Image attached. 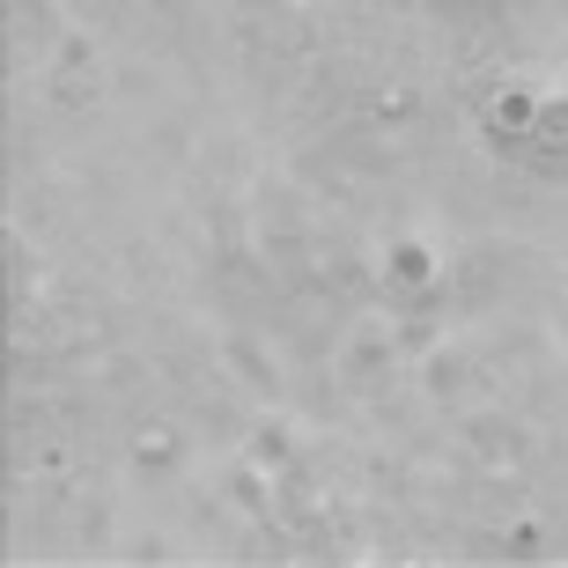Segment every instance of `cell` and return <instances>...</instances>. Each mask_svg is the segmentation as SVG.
<instances>
[{"instance_id":"2","label":"cell","mask_w":568,"mask_h":568,"mask_svg":"<svg viewBox=\"0 0 568 568\" xmlns=\"http://www.w3.org/2000/svg\"><path fill=\"white\" fill-rule=\"evenodd\" d=\"M392 281H399L406 295H422L428 281H436V266H428V252H422V244H399V252H392Z\"/></svg>"},{"instance_id":"1","label":"cell","mask_w":568,"mask_h":568,"mask_svg":"<svg viewBox=\"0 0 568 568\" xmlns=\"http://www.w3.org/2000/svg\"><path fill=\"white\" fill-rule=\"evenodd\" d=\"M495 133H509V141H517V133H539V104H531L525 89H503V97H495Z\"/></svg>"}]
</instances>
